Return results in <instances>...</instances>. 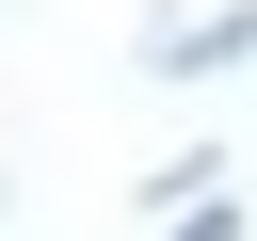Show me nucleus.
<instances>
[{"label": "nucleus", "mask_w": 257, "mask_h": 241, "mask_svg": "<svg viewBox=\"0 0 257 241\" xmlns=\"http://www.w3.org/2000/svg\"><path fill=\"white\" fill-rule=\"evenodd\" d=\"M145 225H225V161H177V177H145Z\"/></svg>", "instance_id": "1"}, {"label": "nucleus", "mask_w": 257, "mask_h": 241, "mask_svg": "<svg viewBox=\"0 0 257 241\" xmlns=\"http://www.w3.org/2000/svg\"><path fill=\"white\" fill-rule=\"evenodd\" d=\"M0 209H16V177H0Z\"/></svg>", "instance_id": "3"}, {"label": "nucleus", "mask_w": 257, "mask_h": 241, "mask_svg": "<svg viewBox=\"0 0 257 241\" xmlns=\"http://www.w3.org/2000/svg\"><path fill=\"white\" fill-rule=\"evenodd\" d=\"M257 48V16H193V32H161V80H209V64H241Z\"/></svg>", "instance_id": "2"}]
</instances>
